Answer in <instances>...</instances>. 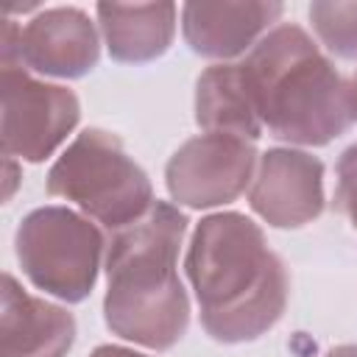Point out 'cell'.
<instances>
[{
	"label": "cell",
	"mask_w": 357,
	"mask_h": 357,
	"mask_svg": "<svg viewBox=\"0 0 357 357\" xmlns=\"http://www.w3.org/2000/svg\"><path fill=\"white\" fill-rule=\"evenodd\" d=\"M187 273L201 324L215 340H254L284 312L287 271L245 215L204 218L187 251Z\"/></svg>",
	"instance_id": "6da1fadb"
},
{
	"label": "cell",
	"mask_w": 357,
	"mask_h": 357,
	"mask_svg": "<svg viewBox=\"0 0 357 357\" xmlns=\"http://www.w3.org/2000/svg\"><path fill=\"white\" fill-rule=\"evenodd\" d=\"M187 218L153 201L134 223L112 231L106 251V324L126 340L170 349L187 329L190 301L176 273Z\"/></svg>",
	"instance_id": "7a4b0ae2"
},
{
	"label": "cell",
	"mask_w": 357,
	"mask_h": 357,
	"mask_svg": "<svg viewBox=\"0 0 357 357\" xmlns=\"http://www.w3.org/2000/svg\"><path fill=\"white\" fill-rule=\"evenodd\" d=\"M240 70L259 123L276 139L326 145L349 128V86L298 25L262 36Z\"/></svg>",
	"instance_id": "3957f363"
},
{
	"label": "cell",
	"mask_w": 357,
	"mask_h": 357,
	"mask_svg": "<svg viewBox=\"0 0 357 357\" xmlns=\"http://www.w3.org/2000/svg\"><path fill=\"white\" fill-rule=\"evenodd\" d=\"M47 192L75 201L112 231L134 223L153 204L148 176L117 137L100 128H86L59 156L47 176Z\"/></svg>",
	"instance_id": "277c9868"
},
{
	"label": "cell",
	"mask_w": 357,
	"mask_h": 357,
	"mask_svg": "<svg viewBox=\"0 0 357 357\" xmlns=\"http://www.w3.org/2000/svg\"><path fill=\"white\" fill-rule=\"evenodd\" d=\"M103 237L73 209L42 206L17 231V257L25 276L64 301H81L95 284Z\"/></svg>",
	"instance_id": "5b68a950"
},
{
	"label": "cell",
	"mask_w": 357,
	"mask_h": 357,
	"mask_svg": "<svg viewBox=\"0 0 357 357\" xmlns=\"http://www.w3.org/2000/svg\"><path fill=\"white\" fill-rule=\"evenodd\" d=\"M3 151L31 162L45 159L78 123L70 89L31 78L20 64H3Z\"/></svg>",
	"instance_id": "8992f818"
},
{
	"label": "cell",
	"mask_w": 357,
	"mask_h": 357,
	"mask_svg": "<svg viewBox=\"0 0 357 357\" xmlns=\"http://www.w3.org/2000/svg\"><path fill=\"white\" fill-rule=\"evenodd\" d=\"M254 142L234 134H201L187 139L167 162V190L178 204L204 209L234 201L251 181Z\"/></svg>",
	"instance_id": "52a82bcc"
},
{
	"label": "cell",
	"mask_w": 357,
	"mask_h": 357,
	"mask_svg": "<svg viewBox=\"0 0 357 357\" xmlns=\"http://www.w3.org/2000/svg\"><path fill=\"white\" fill-rule=\"evenodd\" d=\"M3 64L20 61L45 75L75 78L98 61V33L78 8H50L36 14L25 28L3 22Z\"/></svg>",
	"instance_id": "ba28073f"
},
{
	"label": "cell",
	"mask_w": 357,
	"mask_h": 357,
	"mask_svg": "<svg viewBox=\"0 0 357 357\" xmlns=\"http://www.w3.org/2000/svg\"><path fill=\"white\" fill-rule=\"evenodd\" d=\"M251 206L279 229L315 220L324 209V165L301 151H268L257 165Z\"/></svg>",
	"instance_id": "9c48e42d"
},
{
	"label": "cell",
	"mask_w": 357,
	"mask_h": 357,
	"mask_svg": "<svg viewBox=\"0 0 357 357\" xmlns=\"http://www.w3.org/2000/svg\"><path fill=\"white\" fill-rule=\"evenodd\" d=\"M75 337V321L67 310L33 298L11 273L3 276L0 357H64Z\"/></svg>",
	"instance_id": "30bf717a"
},
{
	"label": "cell",
	"mask_w": 357,
	"mask_h": 357,
	"mask_svg": "<svg viewBox=\"0 0 357 357\" xmlns=\"http://www.w3.org/2000/svg\"><path fill=\"white\" fill-rule=\"evenodd\" d=\"M184 36L201 56L229 59L243 53L279 14V3H187Z\"/></svg>",
	"instance_id": "8fae6325"
},
{
	"label": "cell",
	"mask_w": 357,
	"mask_h": 357,
	"mask_svg": "<svg viewBox=\"0 0 357 357\" xmlns=\"http://www.w3.org/2000/svg\"><path fill=\"white\" fill-rule=\"evenodd\" d=\"M98 17L109 53L117 61H131V64L162 56L176 31L173 3H137V6L100 3Z\"/></svg>",
	"instance_id": "7c38bea8"
},
{
	"label": "cell",
	"mask_w": 357,
	"mask_h": 357,
	"mask_svg": "<svg viewBox=\"0 0 357 357\" xmlns=\"http://www.w3.org/2000/svg\"><path fill=\"white\" fill-rule=\"evenodd\" d=\"M195 120L212 134H234L257 139L262 123L248 98L240 64H215L198 78Z\"/></svg>",
	"instance_id": "4fadbf2b"
},
{
	"label": "cell",
	"mask_w": 357,
	"mask_h": 357,
	"mask_svg": "<svg viewBox=\"0 0 357 357\" xmlns=\"http://www.w3.org/2000/svg\"><path fill=\"white\" fill-rule=\"evenodd\" d=\"M312 28L340 59H357V3H312Z\"/></svg>",
	"instance_id": "5bb4252c"
},
{
	"label": "cell",
	"mask_w": 357,
	"mask_h": 357,
	"mask_svg": "<svg viewBox=\"0 0 357 357\" xmlns=\"http://www.w3.org/2000/svg\"><path fill=\"white\" fill-rule=\"evenodd\" d=\"M335 206L351 220L357 229V145L346 148L337 162V190H335Z\"/></svg>",
	"instance_id": "9a60e30c"
},
{
	"label": "cell",
	"mask_w": 357,
	"mask_h": 357,
	"mask_svg": "<svg viewBox=\"0 0 357 357\" xmlns=\"http://www.w3.org/2000/svg\"><path fill=\"white\" fill-rule=\"evenodd\" d=\"M92 357H145V354H137V351H128L120 346H100L92 351Z\"/></svg>",
	"instance_id": "2e32d148"
},
{
	"label": "cell",
	"mask_w": 357,
	"mask_h": 357,
	"mask_svg": "<svg viewBox=\"0 0 357 357\" xmlns=\"http://www.w3.org/2000/svg\"><path fill=\"white\" fill-rule=\"evenodd\" d=\"M326 357H357V346H337Z\"/></svg>",
	"instance_id": "e0dca14e"
},
{
	"label": "cell",
	"mask_w": 357,
	"mask_h": 357,
	"mask_svg": "<svg viewBox=\"0 0 357 357\" xmlns=\"http://www.w3.org/2000/svg\"><path fill=\"white\" fill-rule=\"evenodd\" d=\"M349 98H351V117H357V73L351 78V86H349Z\"/></svg>",
	"instance_id": "ac0fdd59"
}]
</instances>
